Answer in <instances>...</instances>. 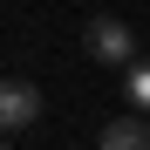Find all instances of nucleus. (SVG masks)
I'll list each match as a JSON object with an SVG mask.
<instances>
[{
    "label": "nucleus",
    "instance_id": "1",
    "mask_svg": "<svg viewBox=\"0 0 150 150\" xmlns=\"http://www.w3.org/2000/svg\"><path fill=\"white\" fill-rule=\"evenodd\" d=\"M89 62H103V68H137V34H130V21H116V14H96L89 21Z\"/></svg>",
    "mask_w": 150,
    "mask_h": 150
},
{
    "label": "nucleus",
    "instance_id": "2",
    "mask_svg": "<svg viewBox=\"0 0 150 150\" xmlns=\"http://www.w3.org/2000/svg\"><path fill=\"white\" fill-rule=\"evenodd\" d=\"M34 116H41V89L21 82V75H7L0 82V130H28Z\"/></svg>",
    "mask_w": 150,
    "mask_h": 150
},
{
    "label": "nucleus",
    "instance_id": "3",
    "mask_svg": "<svg viewBox=\"0 0 150 150\" xmlns=\"http://www.w3.org/2000/svg\"><path fill=\"white\" fill-rule=\"evenodd\" d=\"M96 150H150V123L130 109V116H116L103 137H96Z\"/></svg>",
    "mask_w": 150,
    "mask_h": 150
},
{
    "label": "nucleus",
    "instance_id": "4",
    "mask_svg": "<svg viewBox=\"0 0 150 150\" xmlns=\"http://www.w3.org/2000/svg\"><path fill=\"white\" fill-rule=\"evenodd\" d=\"M123 96H130V109H137V116H150V62L123 68Z\"/></svg>",
    "mask_w": 150,
    "mask_h": 150
},
{
    "label": "nucleus",
    "instance_id": "5",
    "mask_svg": "<svg viewBox=\"0 0 150 150\" xmlns=\"http://www.w3.org/2000/svg\"><path fill=\"white\" fill-rule=\"evenodd\" d=\"M0 150H7V143H0Z\"/></svg>",
    "mask_w": 150,
    "mask_h": 150
}]
</instances>
